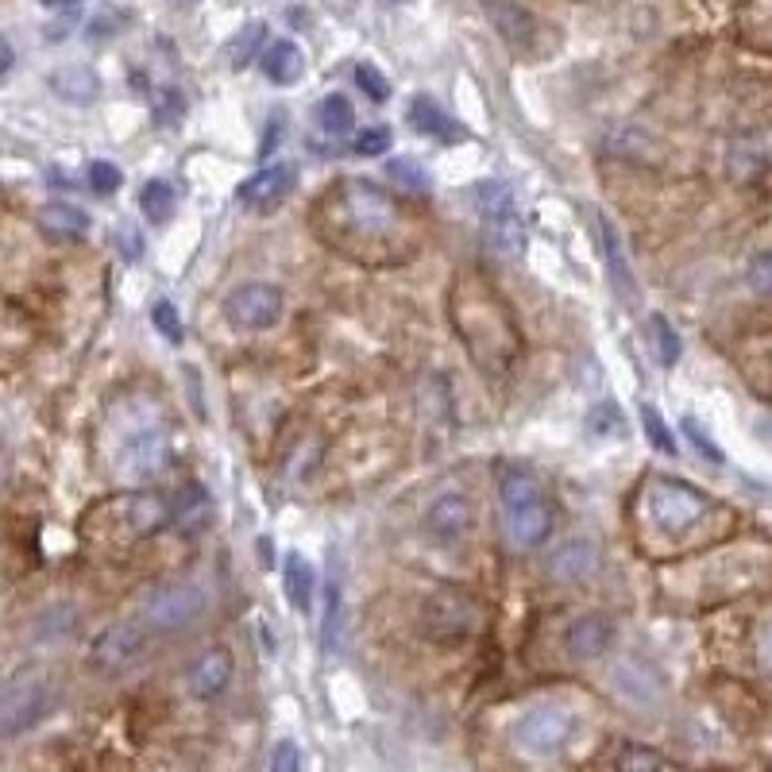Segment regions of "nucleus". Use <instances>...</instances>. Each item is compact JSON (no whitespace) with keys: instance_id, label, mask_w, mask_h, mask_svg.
<instances>
[{"instance_id":"nucleus-1","label":"nucleus","mask_w":772,"mask_h":772,"mask_svg":"<svg viewBox=\"0 0 772 772\" xmlns=\"http://www.w3.org/2000/svg\"><path fill=\"white\" fill-rule=\"evenodd\" d=\"M170 521H175V503H167L159 490H128V495L93 506L82 518V537L97 549L120 552L162 533Z\"/></svg>"},{"instance_id":"nucleus-2","label":"nucleus","mask_w":772,"mask_h":772,"mask_svg":"<svg viewBox=\"0 0 772 772\" xmlns=\"http://www.w3.org/2000/svg\"><path fill=\"white\" fill-rule=\"evenodd\" d=\"M503 514L506 529H510V541L518 549H537V544L549 541L552 533V503L544 495V487L529 472H506L503 475Z\"/></svg>"},{"instance_id":"nucleus-3","label":"nucleus","mask_w":772,"mask_h":772,"mask_svg":"<svg viewBox=\"0 0 772 772\" xmlns=\"http://www.w3.org/2000/svg\"><path fill=\"white\" fill-rule=\"evenodd\" d=\"M417 622L433 642H456V637H472L479 630V606L467 591L436 588L421 599Z\"/></svg>"},{"instance_id":"nucleus-4","label":"nucleus","mask_w":772,"mask_h":772,"mask_svg":"<svg viewBox=\"0 0 772 772\" xmlns=\"http://www.w3.org/2000/svg\"><path fill=\"white\" fill-rule=\"evenodd\" d=\"M707 506H711V498L691 487V483L653 479V487H649L653 521H657L665 533H684V529H691L707 514Z\"/></svg>"},{"instance_id":"nucleus-5","label":"nucleus","mask_w":772,"mask_h":772,"mask_svg":"<svg viewBox=\"0 0 772 772\" xmlns=\"http://www.w3.org/2000/svg\"><path fill=\"white\" fill-rule=\"evenodd\" d=\"M568 738H572V715L557 704L533 707L514 727V745L529 758H549V753L564 750Z\"/></svg>"},{"instance_id":"nucleus-6","label":"nucleus","mask_w":772,"mask_h":772,"mask_svg":"<svg viewBox=\"0 0 772 772\" xmlns=\"http://www.w3.org/2000/svg\"><path fill=\"white\" fill-rule=\"evenodd\" d=\"M46 711V684L39 673L23 668L12 680L4 684V696H0V730L4 738H15L23 730H31Z\"/></svg>"},{"instance_id":"nucleus-7","label":"nucleus","mask_w":772,"mask_h":772,"mask_svg":"<svg viewBox=\"0 0 772 772\" xmlns=\"http://www.w3.org/2000/svg\"><path fill=\"white\" fill-rule=\"evenodd\" d=\"M224 317H229L236 329L260 332L283 317V290L271 283H247L224 298Z\"/></svg>"},{"instance_id":"nucleus-8","label":"nucleus","mask_w":772,"mask_h":772,"mask_svg":"<svg viewBox=\"0 0 772 772\" xmlns=\"http://www.w3.org/2000/svg\"><path fill=\"white\" fill-rule=\"evenodd\" d=\"M201 614H205V595L193 583H170V588H159L144 603V622L155 630H167V634L198 622Z\"/></svg>"},{"instance_id":"nucleus-9","label":"nucleus","mask_w":772,"mask_h":772,"mask_svg":"<svg viewBox=\"0 0 772 772\" xmlns=\"http://www.w3.org/2000/svg\"><path fill=\"white\" fill-rule=\"evenodd\" d=\"M147 649V630L136 622H120V626H108L97 642L89 645V668L101 676H116L124 668H131Z\"/></svg>"},{"instance_id":"nucleus-10","label":"nucleus","mask_w":772,"mask_h":772,"mask_svg":"<svg viewBox=\"0 0 772 772\" xmlns=\"http://www.w3.org/2000/svg\"><path fill=\"white\" fill-rule=\"evenodd\" d=\"M425 529L433 541L452 544L472 529V498L459 487H441L425 510Z\"/></svg>"},{"instance_id":"nucleus-11","label":"nucleus","mask_w":772,"mask_h":772,"mask_svg":"<svg viewBox=\"0 0 772 772\" xmlns=\"http://www.w3.org/2000/svg\"><path fill=\"white\" fill-rule=\"evenodd\" d=\"M345 209H348V221H352L356 229L371 232V236H387L398 224V213L387 201V193L376 190L371 182H360V178L345 186Z\"/></svg>"},{"instance_id":"nucleus-12","label":"nucleus","mask_w":772,"mask_h":772,"mask_svg":"<svg viewBox=\"0 0 772 772\" xmlns=\"http://www.w3.org/2000/svg\"><path fill=\"white\" fill-rule=\"evenodd\" d=\"M170 459V441L155 429H144V433L128 436L120 448V467L131 479H147V475L162 472Z\"/></svg>"},{"instance_id":"nucleus-13","label":"nucleus","mask_w":772,"mask_h":772,"mask_svg":"<svg viewBox=\"0 0 772 772\" xmlns=\"http://www.w3.org/2000/svg\"><path fill=\"white\" fill-rule=\"evenodd\" d=\"M290 190H294V167L275 162V167H263L260 175H252L247 182H240L236 198H240V205H244V209L263 213V209H275Z\"/></svg>"},{"instance_id":"nucleus-14","label":"nucleus","mask_w":772,"mask_h":772,"mask_svg":"<svg viewBox=\"0 0 772 772\" xmlns=\"http://www.w3.org/2000/svg\"><path fill=\"white\" fill-rule=\"evenodd\" d=\"M229 680H232L229 649H205L190 665V673H186V688H190V696H198V699L221 696V691L229 688Z\"/></svg>"},{"instance_id":"nucleus-15","label":"nucleus","mask_w":772,"mask_h":772,"mask_svg":"<svg viewBox=\"0 0 772 772\" xmlns=\"http://www.w3.org/2000/svg\"><path fill=\"white\" fill-rule=\"evenodd\" d=\"M35 224L46 240H59V244H74V240H82L85 232H89V216H85L77 205H66V201H51V205H43L35 216Z\"/></svg>"},{"instance_id":"nucleus-16","label":"nucleus","mask_w":772,"mask_h":772,"mask_svg":"<svg viewBox=\"0 0 772 772\" xmlns=\"http://www.w3.org/2000/svg\"><path fill=\"white\" fill-rule=\"evenodd\" d=\"M568 653H572L575 660H595L606 653V645H611V622L603 618V614H588V618H575L572 626H568V637H564Z\"/></svg>"},{"instance_id":"nucleus-17","label":"nucleus","mask_w":772,"mask_h":772,"mask_svg":"<svg viewBox=\"0 0 772 772\" xmlns=\"http://www.w3.org/2000/svg\"><path fill=\"white\" fill-rule=\"evenodd\" d=\"M595 564H599L595 544L572 541V544H564V549H557V557H552V564H549V575L557 583H580L595 572Z\"/></svg>"},{"instance_id":"nucleus-18","label":"nucleus","mask_w":772,"mask_h":772,"mask_svg":"<svg viewBox=\"0 0 772 772\" xmlns=\"http://www.w3.org/2000/svg\"><path fill=\"white\" fill-rule=\"evenodd\" d=\"M487 15L510 46H526L533 39V15L514 0H487Z\"/></svg>"},{"instance_id":"nucleus-19","label":"nucleus","mask_w":772,"mask_h":772,"mask_svg":"<svg viewBox=\"0 0 772 772\" xmlns=\"http://www.w3.org/2000/svg\"><path fill=\"white\" fill-rule=\"evenodd\" d=\"M263 74H267V82L275 85H294L302 77V70H306V54L298 51V43H290V39H278V43H271L267 51H263Z\"/></svg>"},{"instance_id":"nucleus-20","label":"nucleus","mask_w":772,"mask_h":772,"mask_svg":"<svg viewBox=\"0 0 772 772\" xmlns=\"http://www.w3.org/2000/svg\"><path fill=\"white\" fill-rule=\"evenodd\" d=\"M599 240H603V252H606V263H611V278H614V290H622V298L634 302V275H630V263H626V252H622V236L606 216H599Z\"/></svg>"},{"instance_id":"nucleus-21","label":"nucleus","mask_w":772,"mask_h":772,"mask_svg":"<svg viewBox=\"0 0 772 772\" xmlns=\"http://www.w3.org/2000/svg\"><path fill=\"white\" fill-rule=\"evenodd\" d=\"M283 583H286V595H290L294 611H309V599H314V568H309V560L302 557V552H286Z\"/></svg>"},{"instance_id":"nucleus-22","label":"nucleus","mask_w":772,"mask_h":772,"mask_svg":"<svg viewBox=\"0 0 772 772\" xmlns=\"http://www.w3.org/2000/svg\"><path fill=\"white\" fill-rule=\"evenodd\" d=\"M213 518V503H209L205 487L190 483V487L178 490V503H175V521L182 529H201L205 521Z\"/></svg>"},{"instance_id":"nucleus-23","label":"nucleus","mask_w":772,"mask_h":772,"mask_svg":"<svg viewBox=\"0 0 772 772\" xmlns=\"http://www.w3.org/2000/svg\"><path fill=\"white\" fill-rule=\"evenodd\" d=\"M405 116H410L413 131H421V136H436V139H452V136H456L452 120L429 97H413L410 101V113H405Z\"/></svg>"},{"instance_id":"nucleus-24","label":"nucleus","mask_w":772,"mask_h":772,"mask_svg":"<svg viewBox=\"0 0 772 772\" xmlns=\"http://www.w3.org/2000/svg\"><path fill=\"white\" fill-rule=\"evenodd\" d=\"M175 205H178V193L170 182H162V178H151V182L144 186V193H139V209H144V216L151 224H162L175 216Z\"/></svg>"},{"instance_id":"nucleus-25","label":"nucleus","mask_w":772,"mask_h":772,"mask_svg":"<svg viewBox=\"0 0 772 772\" xmlns=\"http://www.w3.org/2000/svg\"><path fill=\"white\" fill-rule=\"evenodd\" d=\"M317 124H321L329 136H348L356 128V108L345 93H329V97L317 105Z\"/></svg>"},{"instance_id":"nucleus-26","label":"nucleus","mask_w":772,"mask_h":772,"mask_svg":"<svg viewBox=\"0 0 772 772\" xmlns=\"http://www.w3.org/2000/svg\"><path fill=\"white\" fill-rule=\"evenodd\" d=\"M475 209H479L483 221L495 224V221H503V216L514 213V198L503 182H479L475 186Z\"/></svg>"},{"instance_id":"nucleus-27","label":"nucleus","mask_w":772,"mask_h":772,"mask_svg":"<svg viewBox=\"0 0 772 772\" xmlns=\"http://www.w3.org/2000/svg\"><path fill=\"white\" fill-rule=\"evenodd\" d=\"M487 229H490V240H495V247L506 255V260H518V255H526L529 236H526V224H521L518 213L503 216V221L487 224Z\"/></svg>"},{"instance_id":"nucleus-28","label":"nucleus","mask_w":772,"mask_h":772,"mask_svg":"<svg viewBox=\"0 0 772 772\" xmlns=\"http://www.w3.org/2000/svg\"><path fill=\"white\" fill-rule=\"evenodd\" d=\"M54 89H59L66 101H74V105H85V101L97 97V77H93L89 70H82V66L62 70V74L54 77Z\"/></svg>"},{"instance_id":"nucleus-29","label":"nucleus","mask_w":772,"mask_h":772,"mask_svg":"<svg viewBox=\"0 0 772 772\" xmlns=\"http://www.w3.org/2000/svg\"><path fill=\"white\" fill-rule=\"evenodd\" d=\"M263 39H267V23H247V28L240 31V35L229 43V62H232V66L244 70L247 62H252L255 54H260Z\"/></svg>"},{"instance_id":"nucleus-30","label":"nucleus","mask_w":772,"mask_h":772,"mask_svg":"<svg viewBox=\"0 0 772 772\" xmlns=\"http://www.w3.org/2000/svg\"><path fill=\"white\" fill-rule=\"evenodd\" d=\"M649 337H653V345H657V360L665 363V368H673L676 360H680V332L668 325V317H660V314H653L649 317Z\"/></svg>"},{"instance_id":"nucleus-31","label":"nucleus","mask_w":772,"mask_h":772,"mask_svg":"<svg viewBox=\"0 0 772 772\" xmlns=\"http://www.w3.org/2000/svg\"><path fill=\"white\" fill-rule=\"evenodd\" d=\"M387 175H390V182H398L402 190H413V193H425L429 186H433V178L425 175V167L413 159H390Z\"/></svg>"},{"instance_id":"nucleus-32","label":"nucleus","mask_w":772,"mask_h":772,"mask_svg":"<svg viewBox=\"0 0 772 772\" xmlns=\"http://www.w3.org/2000/svg\"><path fill=\"white\" fill-rule=\"evenodd\" d=\"M642 429H645V436H649L657 452H665V456H676V452H680V448H676V441H673V433H668L665 417H660V410L653 402L642 405Z\"/></svg>"},{"instance_id":"nucleus-33","label":"nucleus","mask_w":772,"mask_h":772,"mask_svg":"<svg viewBox=\"0 0 772 772\" xmlns=\"http://www.w3.org/2000/svg\"><path fill=\"white\" fill-rule=\"evenodd\" d=\"M680 429H684V433H688L691 448H696V452H699V456H704V459H711V464H722V459H727V456H722V448H719V444H715V436L707 433V429L699 425L696 417H684V421H680Z\"/></svg>"},{"instance_id":"nucleus-34","label":"nucleus","mask_w":772,"mask_h":772,"mask_svg":"<svg viewBox=\"0 0 772 772\" xmlns=\"http://www.w3.org/2000/svg\"><path fill=\"white\" fill-rule=\"evenodd\" d=\"M614 769L618 772H660V758L653 750H645V745H626V750L618 753V761H614Z\"/></svg>"},{"instance_id":"nucleus-35","label":"nucleus","mask_w":772,"mask_h":772,"mask_svg":"<svg viewBox=\"0 0 772 772\" xmlns=\"http://www.w3.org/2000/svg\"><path fill=\"white\" fill-rule=\"evenodd\" d=\"M352 147H356V155H363V159H376V155H387V151H390V128H383V124H376V128L356 131Z\"/></svg>"},{"instance_id":"nucleus-36","label":"nucleus","mask_w":772,"mask_h":772,"mask_svg":"<svg viewBox=\"0 0 772 772\" xmlns=\"http://www.w3.org/2000/svg\"><path fill=\"white\" fill-rule=\"evenodd\" d=\"M356 85H360V89L368 93L371 101H387V97H390V82L383 77V70L371 66V62L356 66Z\"/></svg>"},{"instance_id":"nucleus-37","label":"nucleus","mask_w":772,"mask_h":772,"mask_svg":"<svg viewBox=\"0 0 772 772\" xmlns=\"http://www.w3.org/2000/svg\"><path fill=\"white\" fill-rule=\"evenodd\" d=\"M151 325L162 332V337L170 340V345H178V340H182V321H178V309L170 306V302H155V309H151Z\"/></svg>"},{"instance_id":"nucleus-38","label":"nucleus","mask_w":772,"mask_h":772,"mask_svg":"<svg viewBox=\"0 0 772 772\" xmlns=\"http://www.w3.org/2000/svg\"><path fill=\"white\" fill-rule=\"evenodd\" d=\"M120 182H124V175L108 159H93L89 162V186L97 193H116V190H120Z\"/></svg>"},{"instance_id":"nucleus-39","label":"nucleus","mask_w":772,"mask_h":772,"mask_svg":"<svg viewBox=\"0 0 772 772\" xmlns=\"http://www.w3.org/2000/svg\"><path fill=\"white\" fill-rule=\"evenodd\" d=\"M325 595H329V611H325V649L332 653V645H337V606H340L337 572L329 575V588H325Z\"/></svg>"},{"instance_id":"nucleus-40","label":"nucleus","mask_w":772,"mask_h":772,"mask_svg":"<svg viewBox=\"0 0 772 772\" xmlns=\"http://www.w3.org/2000/svg\"><path fill=\"white\" fill-rule=\"evenodd\" d=\"M750 286L761 298H772V252L758 255V260L750 263Z\"/></svg>"},{"instance_id":"nucleus-41","label":"nucleus","mask_w":772,"mask_h":772,"mask_svg":"<svg viewBox=\"0 0 772 772\" xmlns=\"http://www.w3.org/2000/svg\"><path fill=\"white\" fill-rule=\"evenodd\" d=\"M182 113H186L182 93H178V89H162V97L155 101V120H159V124H175Z\"/></svg>"},{"instance_id":"nucleus-42","label":"nucleus","mask_w":772,"mask_h":772,"mask_svg":"<svg viewBox=\"0 0 772 772\" xmlns=\"http://www.w3.org/2000/svg\"><path fill=\"white\" fill-rule=\"evenodd\" d=\"M271 772H302V753L294 742H278L271 753Z\"/></svg>"},{"instance_id":"nucleus-43","label":"nucleus","mask_w":772,"mask_h":772,"mask_svg":"<svg viewBox=\"0 0 772 772\" xmlns=\"http://www.w3.org/2000/svg\"><path fill=\"white\" fill-rule=\"evenodd\" d=\"M611 429H622V413L614 405H599L591 417V433H611Z\"/></svg>"},{"instance_id":"nucleus-44","label":"nucleus","mask_w":772,"mask_h":772,"mask_svg":"<svg viewBox=\"0 0 772 772\" xmlns=\"http://www.w3.org/2000/svg\"><path fill=\"white\" fill-rule=\"evenodd\" d=\"M116 240H120L124 260H139V252H144V244H139V232H136V229H120V232H116Z\"/></svg>"},{"instance_id":"nucleus-45","label":"nucleus","mask_w":772,"mask_h":772,"mask_svg":"<svg viewBox=\"0 0 772 772\" xmlns=\"http://www.w3.org/2000/svg\"><path fill=\"white\" fill-rule=\"evenodd\" d=\"M12 70V43H4V74Z\"/></svg>"},{"instance_id":"nucleus-46","label":"nucleus","mask_w":772,"mask_h":772,"mask_svg":"<svg viewBox=\"0 0 772 772\" xmlns=\"http://www.w3.org/2000/svg\"><path fill=\"white\" fill-rule=\"evenodd\" d=\"M765 660H769V668H772V630L765 634Z\"/></svg>"},{"instance_id":"nucleus-47","label":"nucleus","mask_w":772,"mask_h":772,"mask_svg":"<svg viewBox=\"0 0 772 772\" xmlns=\"http://www.w3.org/2000/svg\"><path fill=\"white\" fill-rule=\"evenodd\" d=\"M46 4H77V0H46Z\"/></svg>"},{"instance_id":"nucleus-48","label":"nucleus","mask_w":772,"mask_h":772,"mask_svg":"<svg viewBox=\"0 0 772 772\" xmlns=\"http://www.w3.org/2000/svg\"><path fill=\"white\" fill-rule=\"evenodd\" d=\"M178 4H193V0H178Z\"/></svg>"}]
</instances>
